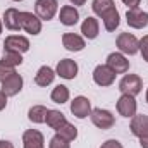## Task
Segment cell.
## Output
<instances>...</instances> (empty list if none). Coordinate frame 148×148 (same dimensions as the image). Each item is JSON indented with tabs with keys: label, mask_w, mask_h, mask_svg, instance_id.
I'll list each match as a JSON object with an SVG mask.
<instances>
[{
	"label": "cell",
	"mask_w": 148,
	"mask_h": 148,
	"mask_svg": "<svg viewBox=\"0 0 148 148\" xmlns=\"http://www.w3.org/2000/svg\"><path fill=\"white\" fill-rule=\"evenodd\" d=\"M119 90H121V93H124V95L136 97V95L141 93V90H143V81H141V77L136 76V74H126V76L121 79V83H119Z\"/></svg>",
	"instance_id": "obj_1"
},
{
	"label": "cell",
	"mask_w": 148,
	"mask_h": 148,
	"mask_svg": "<svg viewBox=\"0 0 148 148\" xmlns=\"http://www.w3.org/2000/svg\"><path fill=\"white\" fill-rule=\"evenodd\" d=\"M59 2L57 0H36L35 2V14L41 21H50L57 14Z\"/></svg>",
	"instance_id": "obj_2"
},
{
	"label": "cell",
	"mask_w": 148,
	"mask_h": 148,
	"mask_svg": "<svg viewBox=\"0 0 148 148\" xmlns=\"http://www.w3.org/2000/svg\"><path fill=\"white\" fill-rule=\"evenodd\" d=\"M117 48L121 50V53L134 55L140 52V40L131 33H121L117 36Z\"/></svg>",
	"instance_id": "obj_3"
},
{
	"label": "cell",
	"mask_w": 148,
	"mask_h": 148,
	"mask_svg": "<svg viewBox=\"0 0 148 148\" xmlns=\"http://www.w3.org/2000/svg\"><path fill=\"white\" fill-rule=\"evenodd\" d=\"M91 122L98 127V129H110L115 126V117L112 115L110 110H105V109H93L91 114Z\"/></svg>",
	"instance_id": "obj_4"
},
{
	"label": "cell",
	"mask_w": 148,
	"mask_h": 148,
	"mask_svg": "<svg viewBox=\"0 0 148 148\" xmlns=\"http://www.w3.org/2000/svg\"><path fill=\"white\" fill-rule=\"evenodd\" d=\"M126 21L134 29H143L148 26V12L141 10L140 7H131L126 12Z\"/></svg>",
	"instance_id": "obj_5"
},
{
	"label": "cell",
	"mask_w": 148,
	"mask_h": 148,
	"mask_svg": "<svg viewBox=\"0 0 148 148\" xmlns=\"http://www.w3.org/2000/svg\"><path fill=\"white\" fill-rule=\"evenodd\" d=\"M23 84H24V81H23V76L17 73H12L5 81H2V93L9 98V97H16L21 90H23Z\"/></svg>",
	"instance_id": "obj_6"
},
{
	"label": "cell",
	"mask_w": 148,
	"mask_h": 148,
	"mask_svg": "<svg viewBox=\"0 0 148 148\" xmlns=\"http://www.w3.org/2000/svg\"><path fill=\"white\" fill-rule=\"evenodd\" d=\"M29 50V40L26 36H19V35H10L5 38L3 41V52H19L24 53Z\"/></svg>",
	"instance_id": "obj_7"
},
{
	"label": "cell",
	"mask_w": 148,
	"mask_h": 148,
	"mask_svg": "<svg viewBox=\"0 0 148 148\" xmlns=\"http://www.w3.org/2000/svg\"><path fill=\"white\" fill-rule=\"evenodd\" d=\"M115 76L117 74L112 71L107 64H100L95 67L93 71V81L98 84V86H110L112 83L115 81Z\"/></svg>",
	"instance_id": "obj_8"
},
{
	"label": "cell",
	"mask_w": 148,
	"mask_h": 148,
	"mask_svg": "<svg viewBox=\"0 0 148 148\" xmlns=\"http://www.w3.org/2000/svg\"><path fill=\"white\" fill-rule=\"evenodd\" d=\"M21 29H24L29 35H40L41 19L33 12H21Z\"/></svg>",
	"instance_id": "obj_9"
},
{
	"label": "cell",
	"mask_w": 148,
	"mask_h": 148,
	"mask_svg": "<svg viewBox=\"0 0 148 148\" xmlns=\"http://www.w3.org/2000/svg\"><path fill=\"white\" fill-rule=\"evenodd\" d=\"M107 66L110 67L115 74H124L129 71V60L124 57L121 52H114L107 57Z\"/></svg>",
	"instance_id": "obj_10"
},
{
	"label": "cell",
	"mask_w": 148,
	"mask_h": 148,
	"mask_svg": "<svg viewBox=\"0 0 148 148\" xmlns=\"http://www.w3.org/2000/svg\"><path fill=\"white\" fill-rule=\"evenodd\" d=\"M136 109H138L136 100L131 95H124L122 93L121 98L117 100V112L122 117H133V115H136Z\"/></svg>",
	"instance_id": "obj_11"
},
{
	"label": "cell",
	"mask_w": 148,
	"mask_h": 148,
	"mask_svg": "<svg viewBox=\"0 0 148 148\" xmlns=\"http://www.w3.org/2000/svg\"><path fill=\"white\" fill-rule=\"evenodd\" d=\"M71 112L77 119H84L91 114V102L86 97H76L71 102Z\"/></svg>",
	"instance_id": "obj_12"
},
{
	"label": "cell",
	"mask_w": 148,
	"mask_h": 148,
	"mask_svg": "<svg viewBox=\"0 0 148 148\" xmlns=\"http://www.w3.org/2000/svg\"><path fill=\"white\" fill-rule=\"evenodd\" d=\"M55 74L64 77V79H74L77 76V64H76V60H73V59H62L57 64Z\"/></svg>",
	"instance_id": "obj_13"
},
{
	"label": "cell",
	"mask_w": 148,
	"mask_h": 148,
	"mask_svg": "<svg viewBox=\"0 0 148 148\" xmlns=\"http://www.w3.org/2000/svg\"><path fill=\"white\" fill-rule=\"evenodd\" d=\"M23 147L24 148H45V138L38 129H28L23 134Z\"/></svg>",
	"instance_id": "obj_14"
},
{
	"label": "cell",
	"mask_w": 148,
	"mask_h": 148,
	"mask_svg": "<svg viewBox=\"0 0 148 148\" xmlns=\"http://www.w3.org/2000/svg\"><path fill=\"white\" fill-rule=\"evenodd\" d=\"M62 45L69 52H81L84 48V38L76 35V33H64L62 35Z\"/></svg>",
	"instance_id": "obj_15"
},
{
	"label": "cell",
	"mask_w": 148,
	"mask_h": 148,
	"mask_svg": "<svg viewBox=\"0 0 148 148\" xmlns=\"http://www.w3.org/2000/svg\"><path fill=\"white\" fill-rule=\"evenodd\" d=\"M3 24L10 31H19L21 29V12L14 7L7 9L3 12Z\"/></svg>",
	"instance_id": "obj_16"
},
{
	"label": "cell",
	"mask_w": 148,
	"mask_h": 148,
	"mask_svg": "<svg viewBox=\"0 0 148 148\" xmlns=\"http://www.w3.org/2000/svg\"><path fill=\"white\" fill-rule=\"evenodd\" d=\"M131 133L138 138L148 136V115H133L131 117Z\"/></svg>",
	"instance_id": "obj_17"
},
{
	"label": "cell",
	"mask_w": 148,
	"mask_h": 148,
	"mask_svg": "<svg viewBox=\"0 0 148 148\" xmlns=\"http://www.w3.org/2000/svg\"><path fill=\"white\" fill-rule=\"evenodd\" d=\"M100 17H102V21H103V26H105L107 31H115V29L119 28V24H121V16H119V10L115 9V5L110 7V9H109L105 14H102Z\"/></svg>",
	"instance_id": "obj_18"
},
{
	"label": "cell",
	"mask_w": 148,
	"mask_h": 148,
	"mask_svg": "<svg viewBox=\"0 0 148 148\" xmlns=\"http://www.w3.org/2000/svg\"><path fill=\"white\" fill-rule=\"evenodd\" d=\"M59 19L64 26H74L79 21V12L73 5H64L59 12Z\"/></svg>",
	"instance_id": "obj_19"
},
{
	"label": "cell",
	"mask_w": 148,
	"mask_h": 148,
	"mask_svg": "<svg viewBox=\"0 0 148 148\" xmlns=\"http://www.w3.org/2000/svg\"><path fill=\"white\" fill-rule=\"evenodd\" d=\"M98 31H100V24H98V19L95 17H86L81 24V33L83 36L88 38V40H95L98 36Z\"/></svg>",
	"instance_id": "obj_20"
},
{
	"label": "cell",
	"mask_w": 148,
	"mask_h": 148,
	"mask_svg": "<svg viewBox=\"0 0 148 148\" xmlns=\"http://www.w3.org/2000/svg\"><path fill=\"white\" fill-rule=\"evenodd\" d=\"M55 71L52 69V67H48V66H41L40 69H38L36 76H35V83H36L38 86H48V84H52L53 83V79H55Z\"/></svg>",
	"instance_id": "obj_21"
},
{
	"label": "cell",
	"mask_w": 148,
	"mask_h": 148,
	"mask_svg": "<svg viewBox=\"0 0 148 148\" xmlns=\"http://www.w3.org/2000/svg\"><path fill=\"white\" fill-rule=\"evenodd\" d=\"M45 122H47V126H48V127H52V129L59 131V129L67 122V119H66V115H64L60 110H50V109H48Z\"/></svg>",
	"instance_id": "obj_22"
},
{
	"label": "cell",
	"mask_w": 148,
	"mask_h": 148,
	"mask_svg": "<svg viewBox=\"0 0 148 148\" xmlns=\"http://www.w3.org/2000/svg\"><path fill=\"white\" fill-rule=\"evenodd\" d=\"M47 112H48V109L43 107V105H33L28 112V119L35 124H41L47 119Z\"/></svg>",
	"instance_id": "obj_23"
},
{
	"label": "cell",
	"mask_w": 148,
	"mask_h": 148,
	"mask_svg": "<svg viewBox=\"0 0 148 148\" xmlns=\"http://www.w3.org/2000/svg\"><path fill=\"white\" fill-rule=\"evenodd\" d=\"M50 98H52V102H55V103H66L67 100H69V88L67 86H64V84H59V86H55L53 90H52V95H50Z\"/></svg>",
	"instance_id": "obj_24"
},
{
	"label": "cell",
	"mask_w": 148,
	"mask_h": 148,
	"mask_svg": "<svg viewBox=\"0 0 148 148\" xmlns=\"http://www.w3.org/2000/svg\"><path fill=\"white\" fill-rule=\"evenodd\" d=\"M0 62H3L5 66L16 69L17 66L23 64V53H19V52H3V57H2Z\"/></svg>",
	"instance_id": "obj_25"
},
{
	"label": "cell",
	"mask_w": 148,
	"mask_h": 148,
	"mask_svg": "<svg viewBox=\"0 0 148 148\" xmlns=\"http://www.w3.org/2000/svg\"><path fill=\"white\" fill-rule=\"evenodd\" d=\"M57 134H59L60 138H64L66 141H69V143H71V141H74V140L77 138V127L73 126L71 122H66V124L57 131Z\"/></svg>",
	"instance_id": "obj_26"
},
{
	"label": "cell",
	"mask_w": 148,
	"mask_h": 148,
	"mask_svg": "<svg viewBox=\"0 0 148 148\" xmlns=\"http://www.w3.org/2000/svg\"><path fill=\"white\" fill-rule=\"evenodd\" d=\"M110 7H114V2L112 0H93V3H91V9H93V12L97 16L105 14Z\"/></svg>",
	"instance_id": "obj_27"
},
{
	"label": "cell",
	"mask_w": 148,
	"mask_h": 148,
	"mask_svg": "<svg viewBox=\"0 0 148 148\" xmlns=\"http://www.w3.org/2000/svg\"><path fill=\"white\" fill-rule=\"evenodd\" d=\"M48 148H71V145H69V141H66L64 138H60L59 134H55V136L50 140Z\"/></svg>",
	"instance_id": "obj_28"
},
{
	"label": "cell",
	"mask_w": 148,
	"mask_h": 148,
	"mask_svg": "<svg viewBox=\"0 0 148 148\" xmlns=\"http://www.w3.org/2000/svg\"><path fill=\"white\" fill-rule=\"evenodd\" d=\"M12 73H16V69H12V67L5 66L3 62H0V83H2V81H5V79H7Z\"/></svg>",
	"instance_id": "obj_29"
},
{
	"label": "cell",
	"mask_w": 148,
	"mask_h": 148,
	"mask_svg": "<svg viewBox=\"0 0 148 148\" xmlns=\"http://www.w3.org/2000/svg\"><path fill=\"white\" fill-rule=\"evenodd\" d=\"M140 52L143 55V60L148 62V35H145V36L140 40Z\"/></svg>",
	"instance_id": "obj_30"
},
{
	"label": "cell",
	"mask_w": 148,
	"mask_h": 148,
	"mask_svg": "<svg viewBox=\"0 0 148 148\" xmlns=\"http://www.w3.org/2000/svg\"><path fill=\"white\" fill-rule=\"evenodd\" d=\"M100 148H124V147H122L117 140H107V141H105Z\"/></svg>",
	"instance_id": "obj_31"
},
{
	"label": "cell",
	"mask_w": 148,
	"mask_h": 148,
	"mask_svg": "<svg viewBox=\"0 0 148 148\" xmlns=\"http://www.w3.org/2000/svg\"><path fill=\"white\" fill-rule=\"evenodd\" d=\"M140 2H141V0H122V3H126L129 9H131V7H138Z\"/></svg>",
	"instance_id": "obj_32"
},
{
	"label": "cell",
	"mask_w": 148,
	"mask_h": 148,
	"mask_svg": "<svg viewBox=\"0 0 148 148\" xmlns=\"http://www.w3.org/2000/svg\"><path fill=\"white\" fill-rule=\"evenodd\" d=\"M5 107H7V97L0 91V110H3Z\"/></svg>",
	"instance_id": "obj_33"
},
{
	"label": "cell",
	"mask_w": 148,
	"mask_h": 148,
	"mask_svg": "<svg viewBox=\"0 0 148 148\" xmlns=\"http://www.w3.org/2000/svg\"><path fill=\"white\" fill-rule=\"evenodd\" d=\"M140 145H141V148H148V136H141L140 138Z\"/></svg>",
	"instance_id": "obj_34"
},
{
	"label": "cell",
	"mask_w": 148,
	"mask_h": 148,
	"mask_svg": "<svg viewBox=\"0 0 148 148\" xmlns=\"http://www.w3.org/2000/svg\"><path fill=\"white\" fill-rule=\"evenodd\" d=\"M0 148H14V145H12L10 141H5V140H2V141H0Z\"/></svg>",
	"instance_id": "obj_35"
},
{
	"label": "cell",
	"mask_w": 148,
	"mask_h": 148,
	"mask_svg": "<svg viewBox=\"0 0 148 148\" xmlns=\"http://www.w3.org/2000/svg\"><path fill=\"white\" fill-rule=\"evenodd\" d=\"M73 5H84L86 3V0H69Z\"/></svg>",
	"instance_id": "obj_36"
},
{
	"label": "cell",
	"mask_w": 148,
	"mask_h": 148,
	"mask_svg": "<svg viewBox=\"0 0 148 148\" xmlns=\"http://www.w3.org/2000/svg\"><path fill=\"white\" fill-rule=\"evenodd\" d=\"M2 26H3V24H2V21H0V33H2Z\"/></svg>",
	"instance_id": "obj_37"
},
{
	"label": "cell",
	"mask_w": 148,
	"mask_h": 148,
	"mask_svg": "<svg viewBox=\"0 0 148 148\" xmlns=\"http://www.w3.org/2000/svg\"><path fill=\"white\" fill-rule=\"evenodd\" d=\"M147 103H148V90H147Z\"/></svg>",
	"instance_id": "obj_38"
},
{
	"label": "cell",
	"mask_w": 148,
	"mask_h": 148,
	"mask_svg": "<svg viewBox=\"0 0 148 148\" xmlns=\"http://www.w3.org/2000/svg\"><path fill=\"white\" fill-rule=\"evenodd\" d=\"M12 2H23V0H12Z\"/></svg>",
	"instance_id": "obj_39"
}]
</instances>
